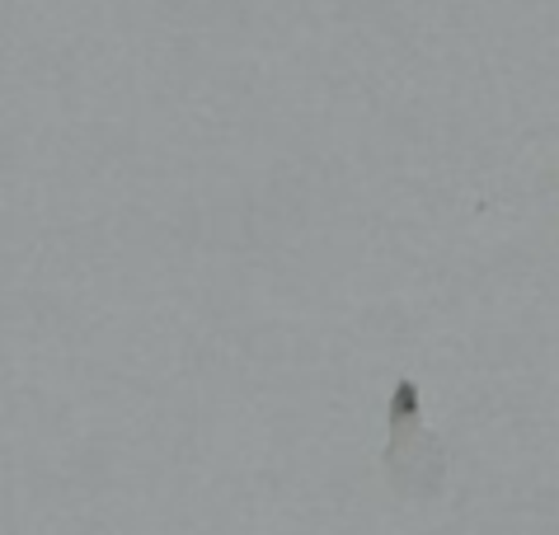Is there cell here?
<instances>
[{"label": "cell", "instance_id": "obj_1", "mask_svg": "<svg viewBox=\"0 0 559 535\" xmlns=\"http://www.w3.org/2000/svg\"><path fill=\"white\" fill-rule=\"evenodd\" d=\"M391 442H385V484L405 502H438L447 489V447L438 432L424 428V404H418V385L400 376L391 390V414H385Z\"/></svg>", "mask_w": 559, "mask_h": 535}]
</instances>
